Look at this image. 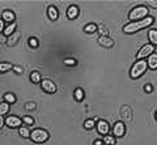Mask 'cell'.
Here are the masks:
<instances>
[{
    "label": "cell",
    "instance_id": "obj_11",
    "mask_svg": "<svg viewBox=\"0 0 157 145\" xmlns=\"http://www.w3.org/2000/svg\"><path fill=\"white\" fill-rule=\"evenodd\" d=\"M2 20L4 22L12 24V22H14V20H16V14H14L13 11H4L2 13Z\"/></svg>",
    "mask_w": 157,
    "mask_h": 145
},
{
    "label": "cell",
    "instance_id": "obj_30",
    "mask_svg": "<svg viewBox=\"0 0 157 145\" xmlns=\"http://www.w3.org/2000/svg\"><path fill=\"white\" fill-rule=\"evenodd\" d=\"M36 107H37V103H34V102H29V103L25 105V109L26 110H34Z\"/></svg>",
    "mask_w": 157,
    "mask_h": 145
},
{
    "label": "cell",
    "instance_id": "obj_9",
    "mask_svg": "<svg viewBox=\"0 0 157 145\" xmlns=\"http://www.w3.org/2000/svg\"><path fill=\"white\" fill-rule=\"evenodd\" d=\"M124 132H126V125L123 122H117L113 127V136L114 137H122L124 136Z\"/></svg>",
    "mask_w": 157,
    "mask_h": 145
},
{
    "label": "cell",
    "instance_id": "obj_5",
    "mask_svg": "<svg viewBox=\"0 0 157 145\" xmlns=\"http://www.w3.org/2000/svg\"><path fill=\"white\" fill-rule=\"evenodd\" d=\"M155 51H156V46L151 45V43H148V45H144L139 51H137L136 59H137V60H141V59H144V58L149 56L151 54H153Z\"/></svg>",
    "mask_w": 157,
    "mask_h": 145
},
{
    "label": "cell",
    "instance_id": "obj_20",
    "mask_svg": "<svg viewBox=\"0 0 157 145\" xmlns=\"http://www.w3.org/2000/svg\"><path fill=\"white\" fill-rule=\"evenodd\" d=\"M41 73H39L38 71H33L32 73H30V81L32 83H34V84H39L41 83Z\"/></svg>",
    "mask_w": 157,
    "mask_h": 145
},
{
    "label": "cell",
    "instance_id": "obj_1",
    "mask_svg": "<svg viewBox=\"0 0 157 145\" xmlns=\"http://www.w3.org/2000/svg\"><path fill=\"white\" fill-rule=\"evenodd\" d=\"M153 22H155L153 17H152V16H147L145 18H143V20L131 21L130 24L124 25L123 26V32L126 33V34H134V33H137L139 30H141V29L151 26Z\"/></svg>",
    "mask_w": 157,
    "mask_h": 145
},
{
    "label": "cell",
    "instance_id": "obj_25",
    "mask_svg": "<svg viewBox=\"0 0 157 145\" xmlns=\"http://www.w3.org/2000/svg\"><path fill=\"white\" fill-rule=\"evenodd\" d=\"M96 127V122L93 119H86L84 122V128L85 129H93Z\"/></svg>",
    "mask_w": 157,
    "mask_h": 145
},
{
    "label": "cell",
    "instance_id": "obj_21",
    "mask_svg": "<svg viewBox=\"0 0 157 145\" xmlns=\"http://www.w3.org/2000/svg\"><path fill=\"white\" fill-rule=\"evenodd\" d=\"M16 95H14L13 93H6V94H4V102H7V103H9V105H11V103H14V102H16Z\"/></svg>",
    "mask_w": 157,
    "mask_h": 145
},
{
    "label": "cell",
    "instance_id": "obj_32",
    "mask_svg": "<svg viewBox=\"0 0 157 145\" xmlns=\"http://www.w3.org/2000/svg\"><path fill=\"white\" fill-rule=\"evenodd\" d=\"M97 30H100V32L102 33V37H107V30H106V28H105V26L97 28Z\"/></svg>",
    "mask_w": 157,
    "mask_h": 145
},
{
    "label": "cell",
    "instance_id": "obj_7",
    "mask_svg": "<svg viewBox=\"0 0 157 145\" xmlns=\"http://www.w3.org/2000/svg\"><path fill=\"white\" fill-rule=\"evenodd\" d=\"M96 128H97V132L100 133V135H109L110 132V124L106 122V120L104 119H100V120H97V123H96Z\"/></svg>",
    "mask_w": 157,
    "mask_h": 145
},
{
    "label": "cell",
    "instance_id": "obj_16",
    "mask_svg": "<svg viewBox=\"0 0 157 145\" xmlns=\"http://www.w3.org/2000/svg\"><path fill=\"white\" fill-rule=\"evenodd\" d=\"M73 97H75V99L77 101V102H81L82 99H84V90H82L81 88H76L75 90H73Z\"/></svg>",
    "mask_w": 157,
    "mask_h": 145
},
{
    "label": "cell",
    "instance_id": "obj_29",
    "mask_svg": "<svg viewBox=\"0 0 157 145\" xmlns=\"http://www.w3.org/2000/svg\"><path fill=\"white\" fill-rule=\"evenodd\" d=\"M64 64L73 67V65L77 64V61H76V59H72V58H67V59H64Z\"/></svg>",
    "mask_w": 157,
    "mask_h": 145
},
{
    "label": "cell",
    "instance_id": "obj_10",
    "mask_svg": "<svg viewBox=\"0 0 157 145\" xmlns=\"http://www.w3.org/2000/svg\"><path fill=\"white\" fill-rule=\"evenodd\" d=\"M145 61H147V67H148V68H151L152 71L157 69V54L156 52L151 54L148 56V60H145Z\"/></svg>",
    "mask_w": 157,
    "mask_h": 145
},
{
    "label": "cell",
    "instance_id": "obj_35",
    "mask_svg": "<svg viewBox=\"0 0 157 145\" xmlns=\"http://www.w3.org/2000/svg\"><path fill=\"white\" fill-rule=\"evenodd\" d=\"M4 28H6V22H4V21L2 20V18H0V33H3Z\"/></svg>",
    "mask_w": 157,
    "mask_h": 145
},
{
    "label": "cell",
    "instance_id": "obj_23",
    "mask_svg": "<svg viewBox=\"0 0 157 145\" xmlns=\"http://www.w3.org/2000/svg\"><path fill=\"white\" fill-rule=\"evenodd\" d=\"M97 28L98 26L96 25V24H88V25L84 26V32L88 33V34H92V33L97 32Z\"/></svg>",
    "mask_w": 157,
    "mask_h": 145
},
{
    "label": "cell",
    "instance_id": "obj_26",
    "mask_svg": "<svg viewBox=\"0 0 157 145\" xmlns=\"http://www.w3.org/2000/svg\"><path fill=\"white\" fill-rule=\"evenodd\" d=\"M21 120H22V123H25L26 125H33L34 124V119L32 117H29V115H25Z\"/></svg>",
    "mask_w": 157,
    "mask_h": 145
},
{
    "label": "cell",
    "instance_id": "obj_14",
    "mask_svg": "<svg viewBox=\"0 0 157 145\" xmlns=\"http://www.w3.org/2000/svg\"><path fill=\"white\" fill-rule=\"evenodd\" d=\"M47 16L50 20L52 21H55L58 20V17H59V11H58V8L56 7H54V6H50L47 8Z\"/></svg>",
    "mask_w": 157,
    "mask_h": 145
},
{
    "label": "cell",
    "instance_id": "obj_4",
    "mask_svg": "<svg viewBox=\"0 0 157 145\" xmlns=\"http://www.w3.org/2000/svg\"><path fill=\"white\" fill-rule=\"evenodd\" d=\"M48 137H50L48 132L46 131V129H42V128L33 129V131L30 132V136H29V139H30L33 143H36V144H43V143H46L47 140H48Z\"/></svg>",
    "mask_w": 157,
    "mask_h": 145
},
{
    "label": "cell",
    "instance_id": "obj_34",
    "mask_svg": "<svg viewBox=\"0 0 157 145\" xmlns=\"http://www.w3.org/2000/svg\"><path fill=\"white\" fill-rule=\"evenodd\" d=\"M0 43H7V37L3 33H0Z\"/></svg>",
    "mask_w": 157,
    "mask_h": 145
},
{
    "label": "cell",
    "instance_id": "obj_27",
    "mask_svg": "<svg viewBox=\"0 0 157 145\" xmlns=\"http://www.w3.org/2000/svg\"><path fill=\"white\" fill-rule=\"evenodd\" d=\"M29 46L33 47V48H37V47L39 46V42H38L37 38H34V37L29 38Z\"/></svg>",
    "mask_w": 157,
    "mask_h": 145
},
{
    "label": "cell",
    "instance_id": "obj_18",
    "mask_svg": "<svg viewBox=\"0 0 157 145\" xmlns=\"http://www.w3.org/2000/svg\"><path fill=\"white\" fill-rule=\"evenodd\" d=\"M148 38H149L151 45L156 46V45H157V30H155V29L149 30V32H148Z\"/></svg>",
    "mask_w": 157,
    "mask_h": 145
},
{
    "label": "cell",
    "instance_id": "obj_28",
    "mask_svg": "<svg viewBox=\"0 0 157 145\" xmlns=\"http://www.w3.org/2000/svg\"><path fill=\"white\" fill-rule=\"evenodd\" d=\"M9 37H11V39H9V41H7L8 46H14V43H17V39H18V37H20V33L17 32L16 37H12V35H9Z\"/></svg>",
    "mask_w": 157,
    "mask_h": 145
},
{
    "label": "cell",
    "instance_id": "obj_22",
    "mask_svg": "<svg viewBox=\"0 0 157 145\" xmlns=\"http://www.w3.org/2000/svg\"><path fill=\"white\" fill-rule=\"evenodd\" d=\"M102 143L106 144V145H115V137L113 135H105Z\"/></svg>",
    "mask_w": 157,
    "mask_h": 145
},
{
    "label": "cell",
    "instance_id": "obj_3",
    "mask_svg": "<svg viewBox=\"0 0 157 145\" xmlns=\"http://www.w3.org/2000/svg\"><path fill=\"white\" fill-rule=\"evenodd\" d=\"M148 13H149V9L145 6H137L131 9V12L128 13V18L132 21H139V20L145 18L148 16Z\"/></svg>",
    "mask_w": 157,
    "mask_h": 145
},
{
    "label": "cell",
    "instance_id": "obj_31",
    "mask_svg": "<svg viewBox=\"0 0 157 145\" xmlns=\"http://www.w3.org/2000/svg\"><path fill=\"white\" fill-rule=\"evenodd\" d=\"M14 72H16V73H22L24 72V69H22V67H20V65H13V68H12Z\"/></svg>",
    "mask_w": 157,
    "mask_h": 145
},
{
    "label": "cell",
    "instance_id": "obj_2",
    "mask_svg": "<svg viewBox=\"0 0 157 145\" xmlns=\"http://www.w3.org/2000/svg\"><path fill=\"white\" fill-rule=\"evenodd\" d=\"M147 68H148V67H147V61L144 59L135 61V64L132 65L131 69H130V77L131 79H134V80L139 79L141 75H144V72L147 71Z\"/></svg>",
    "mask_w": 157,
    "mask_h": 145
},
{
    "label": "cell",
    "instance_id": "obj_36",
    "mask_svg": "<svg viewBox=\"0 0 157 145\" xmlns=\"http://www.w3.org/2000/svg\"><path fill=\"white\" fill-rule=\"evenodd\" d=\"M4 124H6V122H4V117H2V115H0V128H3Z\"/></svg>",
    "mask_w": 157,
    "mask_h": 145
},
{
    "label": "cell",
    "instance_id": "obj_8",
    "mask_svg": "<svg viewBox=\"0 0 157 145\" xmlns=\"http://www.w3.org/2000/svg\"><path fill=\"white\" fill-rule=\"evenodd\" d=\"M4 122H6V124L9 128H20L21 124H22L21 118L14 117V115H9V117H7L6 119H4Z\"/></svg>",
    "mask_w": 157,
    "mask_h": 145
},
{
    "label": "cell",
    "instance_id": "obj_33",
    "mask_svg": "<svg viewBox=\"0 0 157 145\" xmlns=\"http://www.w3.org/2000/svg\"><path fill=\"white\" fill-rule=\"evenodd\" d=\"M144 90L147 91V93H152V90H153V86H152L151 84H147L144 86Z\"/></svg>",
    "mask_w": 157,
    "mask_h": 145
},
{
    "label": "cell",
    "instance_id": "obj_37",
    "mask_svg": "<svg viewBox=\"0 0 157 145\" xmlns=\"http://www.w3.org/2000/svg\"><path fill=\"white\" fill-rule=\"evenodd\" d=\"M93 145H104V143H102V140H94Z\"/></svg>",
    "mask_w": 157,
    "mask_h": 145
},
{
    "label": "cell",
    "instance_id": "obj_24",
    "mask_svg": "<svg viewBox=\"0 0 157 145\" xmlns=\"http://www.w3.org/2000/svg\"><path fill=\"white\" fill-rule=\"evenodd\" d=\"M8 113H9V103L2 102V103H0V115L4 117V115L8 114Z\"/></svg>",
    "mask_w": 157,
    "mask_h": 145
},
{
    "label": "cell",
    "instance_id": "obj_13",
    "mask_svg": "<svg viewBox=\"0 0 157 145\" xmlns=\"http://www.w3.org/2000/svg\"><path fill=\"white\" fill-rule=\"evenodd\" d=\"M98 43H100L101 46L106 47V48H110V47L114 46V41H113L109 35H107V37H102L101 35L100 38H98Z\"/></svg>",
    "mask_w": 157,
    "mask_h": 145
},
{
    "label": "cell",
    "instance_id": "obj_12",
    "mask_svg": "<svg viewBox=\"0 0 157 145\" xmlns=\"http://www.w3.org/2000/svg\"><path fill=\"white\" fill-rule=\"evenodd\" d=\"M78 13H80V9H78V7H76V6H71L67 9V17L70 18V20H75V18L78 16Z\"/></svg>",
    "mask_w": 157,
    "mask_h": 145
},
{
    "label": "cell",
    "instance_id": "obj_19",
    "mask_svg": "<svg viewBox=\"0 0 157 145\" xmlns=\"http://www.w3.org/2000/svg\"><path fill=\"white\" fill-rule=\"evenodd\" d=\"M18 135L24 139H28L29 136H30V131H29V128L26 127V125H21V127L18 128Z\"/></svg>",
    "mask_w": 157,
    "mask_h": 145
},
{
    "label": "cell",
    "instance_id": "obj_15",
    "mask_svg": "<svg viewBox=\"0 0 157 145\" xmlns=\"http://www.w3.org/2000/svg\"><path fill=\"white\" fill-rule=\"evenodd\" d=\"M16 29H17V24L16 22H12V24H9V25H7L6 28H4L3 34L6 35V37H9V35H12L13 33L16 32Z\"/></svg>",
    "mask_w": 157,
    "mask_h": 145
},
{
    "label": "cell",
    "instance_id": "obj_17",
    "mask_svg": "<svg viewBox=\"0 0 157 145\" xmlns=\"http://www.w3.org/2000/svg\"><path fill=\"white\" fill-rule=\"evenodd\" d=\"M13 68V64L9 61H2L0 63V73H6V72L11 71Z\"/></svg>",
    "mask_w": 157,
    "mask_h": 145
},
{
    "label": "cell",
    "instance_id": "obj_6",
    "mask_svg": "<svg viewBox=\"0 0 157 145\" xmlns=\"http://www.w3.org/2000/svg\"><path fill=\"white\" fill-rule=\"evenodd\" d=\"M41 88H42V90L43 91H46V93H48V94H54L55 91L58 90V86H56V84L54 83L52 80H50V79H45V80H41Z\"/></svg>",
    "mask_w": 157,
    "mask_h": 145
}]
</instances>
